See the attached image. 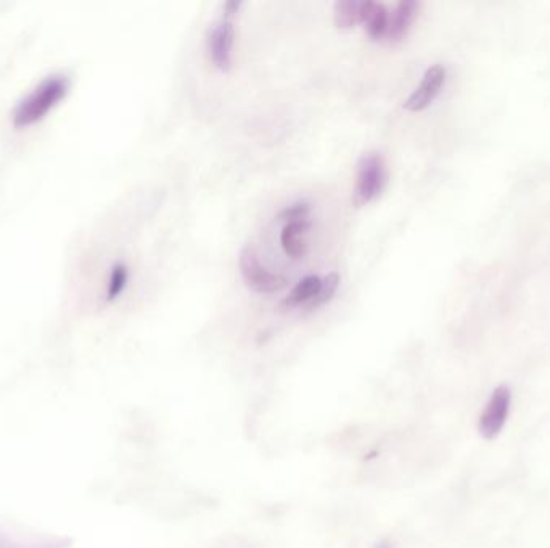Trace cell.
<instances>
[{
  "label": "cell",
  "mask_w": 550,
  "mask_h": 548,
  "mask_svg": "<svg viewBox=\"0 0 550 548\" xmlns=\"http://www.w3.org/2000/svg\"><path fill=\"white\" fill-rule=\"evenodd\" d=\"M388 7L382 2L362 0L360 4V23L366 24L367 36L372 41H383L387 37L389 26Z\"/></svg>",
  "instance_id": "ba28073f"
},
{
  "label": "cell",
  "mask_w": 550,
  "mask_h": 548,
  "mask_svg": "<svg viewBox=\"0 0 550 548\" xmlns=\"http://www.w3.org/2000/svg\"><path fill=\"white\" fill-rule=\"evenodd\" d=\"M238 267L247 286L259 294H274L288 285V280L279 274H272L265 264L261 263L256 249L245 246L238 256Z\"/></svg>",
  "instance_id": "3957f363"
},
{
  "label": "cell",
  "mask_w": 550,
  "mask_h": 548,
  "mask_svg": "<svg viewBox=\"0 0 550 548\" xmlns=\"http://www.w3.org/2000/svg\"><path fill=\"white\" fill-rule=\"evenodd\" d=\"M311 203L308 201H296L294 205L286 206L277 214V220L280 222H294V220L309 219L311 216Z\"/></svg>",
  "instance_id": "5bb4252c"
},
{
  "label": "cell",
  "mask_w": 550,
  "mask_h": 548,
  "mask_svg": "<svg viewBox=\"0 0 550 548\" xmlns=\"http://www.w3.org/2000/svg\"><path fill=\"white\" fill-rule=\"evenodd\" d=\"M360 4L362 0H341L333 7L335 24L341 30H350L360 23Z\"/></svg>",
  "instance_id": "8fae6325"
},
{
  "label": "cell",
  "mask_w": 550,
  "mask_h": 548,
  "mask_svg": "<svg viewBox=\"0 0 550 548\" xmlns=\"http://www.w3.org/2000/svg\"><path fill=\"white\" fill-rule=\"evenodd\" d=\"M206 45L211 63L222 73H228L234 66V20L220 16V20L214 23L208 31Z\"/></svg>",
  "instance_id": "5b68a950"
},
{
  "label": "cell",
  "mask_w": 550,
  "mask_h": 548,
  "mask_svg": "<svg viewBox=\"0 0 550 548\" xmlns=\"http://www.w3.org/2000/svg\"><path fill=\"white\" fill-rule=\"evenodd\" d=\"M70 90V79L63 74L45 78L44 81L33 88L22 102L16 105L15 125L18 127L31 125L44 119L49 111L59 105Z\"/></svg>",
  "instance_id": "6da1fadb"
},
{
  "label": "cell",
  "mask_w": 550,
  "mask_h": 548,
  "mask_svg": "<svg viewBox=\"0 0 550 548\" xmlns=\"http://www.w3.org/2000/svg\"><path fill=\"white\" fill-rule=\"evenodd\" d=\"M444 82H446V68L440 63L430 66L417 88L404 102V108L414 113L425 110L434 102V98L440 96Z\"/></svg>",
  "instance_id": "8992f818"
},
{
  "label": "cell",
  "mask_w": 550,
  "mask_h": 548,
  "mask_svg": "<svg viewBox=\"0 0 550 548\" xmlns=\"http://www.w3.org/2000/svg\"><path fill=\"white\" fill-rule=\"evenodd\" d=\"M418 8H420V4L417 0H401L397 4L389 16L388 33L385 37L388 42L391 44L399 42L407 36L412 23L415 22V18H417Z\"/></svg>",
  "instance_id": "9c48e42d"
},
{
  "label": "cell",
  "mask_w": 550,
  "mask_h": 548,
  "mask_svg": "<svg viewBox=\"0 0 550 548\" xmlns=\"http://www.w3.org/2000/svg\"><path fill=\"white\" fill-rule=\"evenodd\" d=\"M512 399H514L512 389L506 385L498 386L492 391L491 397L484 405L478 420V432L484 439L491 441L502 432L510 417Z\"/></svg>",
  "instance_id": "277c9868"
},
{
  "label": "cell",
  "mask_w": 550,
  "mask_h": 548,
  "mask_svg": "<svg viewBox=\"0 0 550 548\" xmlns=\"http://www.w3.org/2000/svg\"><path fill=\"white\" fill-rule=\"evenodd\" d=\"M338 286H340V275H338L337 272H331L327 277L322 278V286H321V290L317 293L316 298L309 302L306 311L312 312V311H316L319 307L329 304L333 300V296L337 294Z\"/></svg>",
  "instance_id": "7c38bea8"
},
{
  "label": "cell",
  "mask_w": 550,
  "mask_h": 548,
  "mask_svg": "<svg viewBox=\"0 0 550 548\" xmlns=\"http://www.w3.org/2000/svg\"><path fill=\"white\" fill-rule=\"evenodd\" d=\"M388 183V164L382 153L368 152L360 156L352 191L354 205H368L382 195Z\"/></svg>",
  "instance_id": "7a4b0ae2"
},
{
  "label": "cell",
  "mask_w": 550,
  "mask_h": 548,
  "mask_svg": "<svg viewBox=\"0 0 550 548\" xmlns=\"http://www.w3.org/2000/svg\"><path fill=\"white\" fill-rule=\"evenodd\" d=\"M127 282H129V269L126 267L125 264L113 265L108 285H107V300H117V296L125 292Z\"/></svg>",
  "instance_id": "4fadbf2b"
},
{
  "label": "cell",
  "mask_w": 550,
  "mask_h": 548,
  "mask_svg": "<svg viewBox=\"0 0 550 548\" xmlns=\"http://www.w3.org/2000/svg\"><path fill=\"white\" fill-rule=\"evenodd\" d=\"M311 219L286 222L280 232V245L288 257L300 261L308 255V232Z\"/></svg>",
  "instance_id": "52a82bcc"
},
{
  "label": "cell",
  "mask_w": 550,
  "mask_h": 548,
  "mask_svg": "<svg viewBox=\"0 0 550 548\" xmlns=\"http://www.w3.org/2000/svg\"><path fill=\"white\" fill-rule=\"evenodd\" d=\"M242 0H228V2H226V4L222 5V18L234 20V16L238 15V12L242 10Z\"/></svg>",
  "instance_id": "9a60e30c"
},
{
  "label": "cell",
  "mask_w": 550,
  "mask_h": 548,
  "mask_svg": "<svg viewBox=\"0 0 550 548\" xmlns=\"http://www.w3.org/2000/svg\"><path fill=\"white\" fill-rule=\"evenodd\" d=\"M375 548H395L393 547V545H391V543H389V542H380V543H378V545H377V547Z\"/></svg>",
  "instance_id": "2e32d148"
},
{
  "label": "cell",
  "mask_w": 550,
  "mask_h": 548,
  "mask_svg": "<svg viewBox=\"0 0 550 548\" xmlns=\"http://www.w3.org/2000/svg\"><path fill=\"white\" fill-rule=\"evenodd\" d=\"M321 286H322V278L317 277V275L301 278L300 282L294 286V290L288 293L285 300L282 301V307H285V309L304 307L306 309L309 302L316 298Z\"/></svg>",
  "instance_id": "30bf717a"
}]
</instances>
